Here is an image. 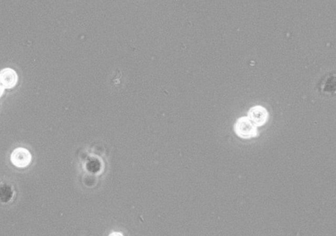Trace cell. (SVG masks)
<instances>
[{
    "label": "cell",
    "instance_id": "6da1fadb",
    "mask_svg": "<svg viewBox=\"0 0 336 236\" xmlns=\"http://www.w3.org/2000/svg\"><path fill=\"white\" fill-rule=\"evenodd\" d=\"M234 131L238 137L243 139L254 138L258 134L256 126L248 117H242L236 121Z\"/></svg>",
    "mask_w": 336,
    "mask_h": 236
},
{
    "label": "cell",
    "instance_id": "7a4b0ae2",
    "mask_svg": "<svg viewBox=\"0 0 336 236\" xmlns=\"http://www.w3.org/2000/svg\"><path fill=\"white\" fill-rule=\"evenodd\" d=\"M11 160L18 167H25L31 162L32 155L26 148H18L11 154Z\"/></svg>",
    "mask_w": 336,
    "mask_h": 236
},
{
    "label": "cell",
    "instance_id": "3957f363",
    "mask_svg": "<svg viewBox=\"0 0 336 236\" xmlns=\"http://www.w3.org/2000/svg\"><path fill=\"white\" fill-rule=\"evenodd\" d=\"M248 118L256 127H260L267 122L269 118V114L265 108L261 106H256L250 110Z\"/></svg>",
    "mask_w": 336,
    "mask_h": 236
},
{
    "label": "cell",
    "instance_id": "277c9868",
    "mask_svg": "<svg viewBox=\"0 0 336 236\" xmlns=\"http://www.w3.org/2000/svg\"><path fill=\"white\" fill-rule=\"evenodd\" d=\"M18 76L14 70L6 68L0 72V83L5 89H11L17 84Z\"/></svg>",
    "mask_w": 336,
    "mask_h": 236
},
{
    "label": "cell",
    "instance_id": "5b68a950",
    "mask_svg": "<svg viewBox=\"0 0 336 236\" xmlns=\"http://www.w3.org/2000/svg\"><path fill=\"white\" fill-rule=\"evenodd\" d=\"M4 90H5V88H4L3 85L0 83V96L3 94Z\"/></svg>",
    "mask_w": 336,
    "mask_h": 236
},
{
    "label": "cell",
    "instance_id": "8992f818",
    "mask_svg": "<svg viewBox=\"0 0 336 236\" xmlns=\"http://www.w3.org/2000/svg\"><path fill=\"white\" fill-rule=\"evenodd\" d=\"M109 236H124V235L123 234H121V233L113 232V233H112L111 234H110Z\"/></svg>",
    "mask_w": 336,
    "mask_h": 236
}]
</instances>
